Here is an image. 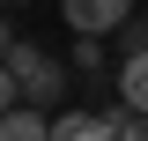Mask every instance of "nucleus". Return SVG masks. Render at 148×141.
<instances>
[{
	"mask_svg": "<svg viewBox=\"0 0 148 141\" xmlns=\"http://www.w3.org/2000/svg\"><path fill=\"white\" fill-rule=\"evenodd\" d=\"M74 74H82V82L104 74V37H74Z\"/></svg>",
	"mask_w": 148,
	"mask_h": 141,
	"instance_id": "423d86ee",
	"label": "nucleus"
},
{
	"mask_svg": "<svg viewBox=\"0 0 148 141\" xmlns=\"http://www.w3.org/2000/svg\"><path fill=\"white\" fill-rule=\"evenodd\" d=\"M111 37H119V52H148V15H126Z\"/></svg>",
	"mask_w": 148,
	"mask_h": 141,
	"instance_id": "0eeeda50",
	"label": "nucleus"
},
{
	"mask_svg": "<svg viewBox=\"0 0 148 141\" xmlns=\"http://www.w3.org/2000/svg\"><path fill=\"white\" fill-rule=\"evenodd\" d=\"M0 141H52V111L30 104V97H15V104L0 111Z\"/></svg>",
	"mask_w": 148,
	"mask_h": 141,
	"instance_id": "7ed1b4c3",
	"label": "nucleus"
},
{
	"mask_svg": "<svg viewBox=\"0 0 148 141\" xmlns=\"http://www.w3.org/2000/svg\"><path fill=\"white\" fill-rule=\"evenodd\" d=\"M52 141H111L104 104H96V111H52Z\"/></svg>",
	"mask_w": 148,
	"mask_h": 141,
	"instance_id": "20e7f679",
	"label": "nucleus"
},
{
	"mask_svg": "<svg viewBox=\"0 0 148 141\" xmlns=\"http://www.w3.org/2000/svg\"><path fill=\"white\" fill-rule=\"evenodd\" d=\"M15 97H22V82H15V67H8V59H0V111L15 104Z\"/></svg>",
	"mask_w": 148,
	"mask_h": 141,
	"instance_id": "6e6552de",
	"label": "nucleus"
},
{
	"mask_svg": "<svg viewBox=\"0 0 148 141\" xmlns=\"http://www.w3.org/2000/svg\"><path fill=\"white\" fill-rule=\"evenodd\" d=\"M119 97H126L133 111H148V52H126V59H119Z\"/></svg>",
	"mask_w": 148,
	"mask_h": 141,
	"instance_id": "39448f33",
	"label": "nucleus"
},
{
	"mask_svg": "<svg viewBox=\"0 0 148 141\" xmlns=\"http://www.w3.org/2000/svg\"><path fill=\"white\" fill-rule=\"evenodd\" d=\"M126 15H133V0H59V22L74 37H111Z\"/></svg>",
	"mask_w": 148,
	"mask_h": 141,
	"instance_id": "f03ea898",
	"label": "nucleus"
},
{
	"mask_svg": "<svg viewBox=\"0 0 148 141\" xmlns=\"http://www.w3.org/2000/svg\"><path fill=\"white\" fill-rule=\"evenodd\" d=\"M8 45H15V22H8V15H0V52H8Z\"/></svg>",
	"mask_w": 148,
	"mask_h": 141,
	"instance_id": "1a4fd4ad",
	"label": "nucleus"
},
{
	"mask_svg": "<svg viewBox=\"0 0 148 141\" xmlns=\"http://www.w3.org/2000/svg\"><path fill=\"white\" fill-rule=\"evenodd\" d=\"M0 59L15 67V82H22V97H30V104L59 111V97H67V82H74V67H67V59H52V52H37L30 37H15V45H8Z\"/></svg>",
	"mask_w": 148,
	"mask_h": 141,
	"instance_id": "f257e3e1",
	"label": "nucleus"
}]
</instances>
